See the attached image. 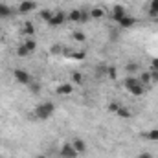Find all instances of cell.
Instances as JSON below:
<instances>
[{
    "label": "cell",
    "mask_w": 158,
    "mask_h": 158,
    "mask_svg": "<svg viewBox=\"0 0 158 158\" xmlns=\"http://www.w3.org/2000/svg\"><path fill=\"white\" fill-rule=\"evenodd\" d=\"M53 110H55V105L52 103V101H42L39 103L37 107H35V118L37 119H48L52 114H53Z\"/></svg>",
    "instance_id": "6da1fadb"
},
{
    "label": "cell",
    "mask_w": 158,
    "mask_h": 158,
    "mask_svg": "<svg viewBox=\"0 0 158 158\" xmlns=\"http://www.w3.org/2000/svg\"><path fill=\"white\" fill-rule=\"evenodd\" d=\"M13 77H15L17 83H20V85H30V83L33 81V77H31L26 70H22V68H15V70H13Z\"/></svg>",
    "instance_id": "7a4b0ae2"
},
{
    "label": "cell",
    "mask_w": 158,
    "mask_h": 158,
    "mask_svg": "<svg viewBox=\"0 0 158 158\" xmlns=\"http://www.w3.org/2000/svg\"><path fill=\"white\" fill-rule=\"evenodd\" d=\"M66 20H68V13H64V11H55L48 24H50L52 28H57V26H63Z\"/></svg>",
    "instance_id": "3957f363"
},
{
    "label": "cell",
    "mask_w": 158,
    "mask_h": 158,
    "mask_svg": "<svg viewBox=\"0 0 158 158\" xmlns=\"http://www.w3.org/2000/svg\"><path fill=\"white\" fill-rule=\"evenodd\" d=\"M61 156L63 158H77L79 153L74 149V145H72V142H70V143H63V147H61Z\"/></svg>",
    "instance_id": "277c9868"
},
{
    "label": "cell",
    "mask_w": 158,
    "mask_h": 158,
    "mask_svg": "<svg viewBox=\"0 0 158 158\" xmlns=\"http://www.w3.org/2000/svg\"><path fill=\"white\" fill-rule=\"evenodd\" d=\"M35 7H37V4H35L33 0H22V2L19 4V13H20V15H26V13H30V11H35Z\"/></svg>",
    "instance_id": "5b68a950"
},
{
    "label": "cell",
    "mask_w": 158,
    "mask_h": 158,
    "mask_svg": "<svg viewBox=\"0 0 158 158\" xmlns=\"http://www.w3.org/2000/svg\"><path fill=\"white\" fill-rule=\"evenodd\" d=\"M125 15H127V9H125L121 4H116V6L112 7V13H110L112 20H116V22H118L119 19H121V17H125Z\"/></svg>",
    "instance_id": "8992f818"
},
{
    "label": "cell",
    "mask_w": 158,
    "mask_h": 158,
    "mask_svg": "<svg viewBox=\"0 0 158 158\" xmlns=\"http://www.w3.org/2000/svg\"><path fill=\"white\" fill-rule=\"evenodd\" d=\"M72 145H74V149L77 151L79 155H85L86 153V143H85L83 138H74L72 140Z\"/></svg>",
    "instance_id": "52a82bcc"
},
{
    "label": "cell",
    "mask_w": 158,
    "mask_h": 158,
    "mask_svg": "<svg viewBox=\"0 0 158 158\" xmlns=\"http://www.w3.org/2000/svg\"><path fill=\"white\" fill-rule=\"evenodd\" d=\"M59 96H70L72 92H74V86L70 85V83H63V85H59L57 86V90H55Z\"/></svg>",
    "instance_id": "ba28073f"
},
{
    "label": "cell",
    "mask_w": 158,
    "mask_h": 158,
    "mask_svg": "<svg viewBox=\"0 0 158 158\" xmlns=\"http://www.w3.org/2000/svg\"><path fill=\"white\" fill-rule=\"evenodd\" d=\"M118 24L121 28H132L134 24H136V19L134 17H131V15H125V17H121L118 20Z\"/></svg>",
    "instance_id": "9c48e42d"
},
{
    "label": "cell",
    "mask_w": 158,
    "mask_h": 158,
    "mask_svg": "<svg viewBox=\"0 0 158 158\" xmlns=\"http://www.w3.org/2000/svg\"><path fill=\"white\" fill-rule=\"evenodd\" d=\"M136 85H140V79L138 76H127V77L123 79V86L129 90V88H132V86H136Z\"/></svg>",
    "instance_id": "30bf717a"
},
{
    "label": "cell",
    "mask_w": 158,
    "mask_h": 158,
    "mask_svg": "<svg viewBox=\"0 0 158 158\" xmlns=\"http://www.w3.org/2000/svg\"><path fill=\"white\" fill-rule=\"evenodd\" d=\"M103 17H105V9H103V7L96 6V7H92V9H90V19L99 20V19H103Z\"/></svg>",
    "instance_id": "8fae6325"
},
{
    "label": "cell",
    "mask_w": 158,
    "mask_h": 158,
    "mask_svg": "<svg viewBox=\"0 0 158 158\" xmlns=\"http://www.w3.org/2000/svg\"><path fill=\"white\" fill-rule=\"evenodd\" d=\"M81 15H83V9H72L68 13V20L76 22V24H81Z\"/></svg>",
    "instance_id": "7c38bea8"
},
{
    "label": "cell",
    "mask_w": 158,
    "mask_h": 158,
    "mask_svg": "<svg viewBox=\"0 0 158 158\" xmlns=\"http://www.w3.org/2000/svg\"><path fill=\"white\" fill-rule=\"evenodd\" d=\"M129 92L132 94V96H143L145 94V86L140 83V85H136V86H132V88H129Z\"/></svg>",
    "instance_id": "4fadbf2b"
},
{
    "label": "cell",
    "mask_w": 158,
    "mask_h": 158,
    "mask_svg": "<svg viewBox=\"0 0 158 158\" xmlns=\"http://www.w3.org/2000/svg\"><path fill=\"white\" fill-rule=\"evenodd\" d=\"M116 116H119V118H123V119H129L131 116H132V112H131L127 107H121V105H119V109H118V112H116Z\"/></svg>",
    "instance_id": "5bb4252c"
},
{
    "label": "cell",
    "mask_w": 158,
    "mask_h": 158,
    "mask_svg": "<svg viewBox=\"0 0 158 158\" xmlns=\"http://www.w3.org/2000/svg\"><path fill=\"white\" fill-rule=\"evenodd\" d=\"M22 31H24V35H35V26L31 22H24Z\"/></svg>",
    "instance_id": "9a60e30c"
},
{
    "label": "cell",
    "mask_w": 158,
    "mask_h": 158,
    "mask_svg": "<svg viewBox=\"0 0 158 158\" xmlns=\"http://www.w3.org/2000/svg\"><path fill=\"white\" fill-rule=\"evenodd\" d=\"M138 79H140V83H142L143 86L151 85V74H149V72H142V74L138 76Z\"/></svg>",
    "instance_id": "2e32d148"
},
{
    "label": "cell",
    "mask_w": 158,
    "mask_h": 158,
    "mask_svg": "<svg viewBox=\"0 0 158 158\" xmlns=\"http://www.w3.org/2000/svg\"><path fill=\"white\" fill-rule=\"evenodd\" d=\"M149 15L151 17H158V0H151L149 2Z\"/></svg>",
    "instance_id": "e0dca14e"
},
{
    "label": "cell",
    "mask_w": 158,
    "mask_h": 158,
    "mask_svg": "<svg viewBox=\"0 0 158 158\" xmlns=\"http://www.w3.org/2000/svg\"><path fill=\"white\" fill-rule=\"evenodd\" d=\"M107 77L110 79V81H116L118 79V70L114 66H107Z\"/></svg>",
    "instance_id": "ac0fdd59"
},
{
    "label": "cell",
    "mask_w": 158,
    "mask_h": 158,
    "mask_svg": "<svg viewBox=\"0 0 158 158\" xmlns=\"http://www.w3.org/2000/svg\"><path fill=\"white\" fill-rule=\"evenodd\" d=\"M17 55H19V57H28V55H30V50L26 48V44H24V42L17 48Z\"/></svg>",
    "instance_id": "d6986e66"
},
{
    "label": "cell",
    "mask_w": 158,
    "mask_h": 158,
    "mask_svg": "<svg viewBox=\"0 0 158 158\" xmlns=\"http://www.w3.org/2000/svg\"><path fill=\"white\" fill-rule=\"evenodd\" d=\"M9 15H11L9 6H6V4H2V2H0V19H6V17H9Z\"/></svg>",
    "instance_id": "ffe728a7"
},
{
    "label": "cell",
    "mask_w": 158,
    "mask_h": 158,
    "mask_svg": "<svg viewBox=\"0 0 158 158\" xmlns=\"http://www.w3.org/2000/svg\"><path fill=\"white\" fill-rule=\"evenodd\" d=\"M147 140H151V142H158V129H151L149 132H145L143 134Z\"/></svg>",
    "instance_id": "44dd1931"
},
{
    "label": "cell",
    "mask_w": 158,
    "mask_h": 158,
    "mask_svg": "<svg viewBox=\"0 0 158 158\" xmlns=\"http://www.w3.org/2000/svg\"><path fill=\"white\" fill-rule=\"evenodd\" d=\"M39 15H40V19H42L44 22H50V19L53 17V11H50V9H42Z\"/></svg>",
    "instance_id": "7402d4cb"
},
{
    "label": "cell",
    "mask_w": 158,
    "mask_h": 158,
    "mask_svg": "<svg viewBox=\"0 0 158 158\" xmlns=\"http://www.w3.org/2000/svg\"><path fill=\"white\" fill-rule=\"evenodd\" d=\"M24 44H26V48L30 50V53H33V52L37 50V40H35V39H28Z\"/></svg>",
    "instance_id": "603a6c76"
},
{
    "label": "cell",
    "mask_w": 158,
    "mask_h": 158,
    "mask_svg": "<svg viewBox=\"0 0 158 158\" xmlns=\"http://www.w3.org/2000/svg\"><path fill=\"white\" fill-rule=\"evenodd\" d=\"M72 39L77 40V42H85V40H86V35H85L83 31H74V33H72Z\"/></svg>",
    "instance_id": "cb8c5ba5"
},
{
    "label": "cell",
    "mask_w": 158,
    "mask_h": 158,
    "mask_svg": "<svg viewBox=\"0 0 158 158\" xmlns=\"http://www.w3.org/2000/svg\"><path fill=\"white\" fill-rule=\"evenodd\" d=\"M72 81H74L76 85H83L85 77H83V74H81V72H74V74H72Z\"/></svg>",
    "instance_id": "d4e9b609"
},
{
    "label": "cell",
    "mask_w": 158,
    "mask_h": 158,
    "mask_svg": "<svg viewBox=\"0 0 158 158\" xmlns=\"http://www.w3.org/2000/svg\"><path fill=\"white\" fill-rule=\"evenodd\" d=\"M118 109H119V105L116 103V101H110V103L107 105V110H109V112H112V114H116V112H118Z\"/></svg>",
    "instance_id": "484cf974"
},
{
    "label": "cell",
    "mask_w": 158,
    "mask_h": 158,
    "mask_svg": "<svg viewBox=\"0 0 158 158\" xmlns=\"http://www.w3.org/2000/svg\"><path fill=\"white\" fill-rule=\"evenodd\" d=\"M30 88H31L33 94H39L40 92V83H33V81H31V83H30Z\"/></svg>",
    "instance_id": "4316f807"
},
{
    "label": "cell",
    "mask_w": 158,
    "mask_h": 158,
    "mask_svg": "<svg viewBox=\"0 0 158 158\" xmlns=\"http://www.w3.org/2000/svg\"><path fill=\"white\" fill-rule=\"evenodd\" d=\"M70 57H72V59H79V61H83V59H85V52H74V53H70Z\"/></svg>",
    "instance_id": "83f0119b"
},
{
    "label": "cell",
    "mask_w": 158,
    "mask_h": 158,
    "mask_svg": "<svg viewBox=\"0 0 158 158\" xmlns=\"http://www.w3.org/2000/svg\"><path fill=\"white\" fill-rule=\"evenodd\" d=\"M138 68H140V64H136V63H127V70H129V72H138Z\"/></svg>",
    "instance_id": "f1b7e54d"
},
{
    "label": "cell",
    "mask_w": 158,
    "mask_h": 158,
    "mask_svg": "<svg viewBox=\"0 0 158 158\" xmlns=\"http://www.w3.org/2000/svg\"><path fill=\"white\" fill-rule=\"evenodd\" d=\"M149 70H156L158 72V57H153V59H151V68H149Z\"/></svg>",
    "instance_id": "f546056e"
},
{
    "label": "cell",
    "mask_w": 158,
    "mask_h": 158,
    "mask_svg": "<svg viewBox=\"0 0 158 158\" xmlns=\"http://www.w3.org/2000/svg\"><path fill=\"white\" fill-rule=\"evenodd\" d=\"M149 74H151V83H158V72L156 70H149Z\"/></svg>",
    "instance_id": "4dcf8cb0"
},
{
    "label": "cell",
    "mask_w": 158,
    "mask_h": 158,
    "mask_svg": "<svg viewBox=\"0 0 158 158\" xmlns=\"http://www.w3.org/2000/svg\"><path fill=\"white\" fill-rule=\"evenodd\" d=\"M138 158H153V155H151V153H147V151H143V153H140V155H138Z\"/></svg>",
    "instance_id": "1f68e13d"
},
{
    "label": "cell",
    "mask_w": 158,
    "mask_h": 158,
    "mask_svg": "<svg viewBox=\"0 0 158 158\" xmlns=\"http://www.w3.org/2000/svg\"><path fill=\"white\" fill-rule=\"evenodd\" d=\"M35 158H46V156H44V155H37Z\"/></svg>",
    "instance_id": "d6a6232c"
}]
</instances>
